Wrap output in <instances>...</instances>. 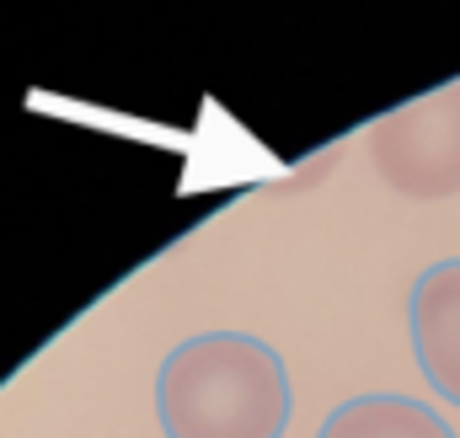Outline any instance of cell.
<instances>
[{"instance_id": "6da1fadb", "label": "cell", "mask_w": 460, "mask_h": 438, "mask_svg": "<svg viewBox=\"0 0 460 438\" xmlns=\"http://www.w3.org/2000/svg\"><path fill=\"white\" fill-rule=\"evenodd\" d=\"M289 412V369L252 331L188 337L155 374V423L166 438H284Z\"/></svg>"}, {"instance_id": "7a4b0ae2", "label": "cell", "mask_w": 460, "mask_h": 438, "mask_svg": "<svg viewBox=\"0 0 460 438\" xmlns=\"http://www.w3.org/2000/svg\"><path fill=\"white\" fill-rule=\"evenodd\" d=\"M380 177L407 198H456L460 193V86L434 92L391 112L369 134Z\"/></svg>"}, {"instance_id": "3957f363", "label": "cell", "mask_w": 460, "mask_h": 438, "mask_svg": "<svg viewBox=\"0 0 460 438\" xmlns=\"http://www.w3.org/2000/svg\"><path fill=\"white\" fill-rule=\"evenodd\" d=\"M407 337L434 396L460 407V257L418 273L407 294Z\"/></svg>"}, {"instance_id": "277c9868", "label": "cell", "mask_w": 460, "mask_h": 438, "mask_svg": "<svg viewBox=\"0 0 460 438\" xmlns=\"http://www.w3.org/2000/svg\"><path fill=\"white\" fill-rule=\"evenodd\" d=\"M316 438H456V428L429 401L375 390V396H353L343 407H332Z\"/></svg>"}]
</instances>
